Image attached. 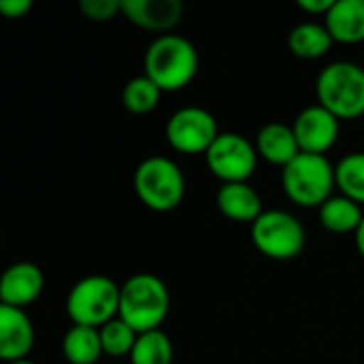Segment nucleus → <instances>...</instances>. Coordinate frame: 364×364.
Masks as SVG:
<instances>
[{
    "label": "nucleus",
    "instance_id": "nucleus-22",
    "mask_svg": "<svg viewBox=\"0 0 364 364\" xmlns=\"http://www.w3.org/2000/svg\"><path fill=\"white\" fill-rule=\"evenodd\" d=\"M160 96H162V90L147 75L132 77L122 92L124 107L134 115H145L154 111L160 102Z\"/></svg>",
    "mask_w": 364,
    "mask_h": 364
},
{
    "label": "nucleus",
    "instance_id": "nucleus-3",
    "mask_svg": "<svg viewBox=\"0 0 364 364\" xmlns=\"http://www.w3.org/2000/svg\"><path fill=\"white\" fill-rule=\"evenodd\" d=\"M337 186L335 166L318 154H299L282 168V188L299 207H322Z\"/></svg>",
    "mask_w": 364,
    "mask_h": 364
},
{
    "label": "nucleus",
    "instance_id": "nucleus-26",
    "mask_svg": "<svg viewBox=\"0 0 364 364\" xmlns=\"http://www.w3.org/2000/svg\"><path fill=\"white\" fill-rule=\"evenodd\" d=\"M335 0H299V6L307 13H314V15H320V13H328L333 9Z\"/></svg>",
    "mask_w": 364,
    "mask_h": 364
},
{
    "label": "nucleus",
    "instance_id": "nucleus-21",
    "mask_svg": "<svg viewBox=\"0 0 364 364\" xmlns=\"http://www.w3.org/2000/svg\"><path fill=\"white\" fill-rule=\"evenodd\" d=\"M337 188L343 196L364 205V151H352L335 166Z\"/></svg>",
    "mask_w": 364,
    "mask_h": 364
},
{
    "label": "nucleus",
    "instance_id": "nucleus-27",
    "mask_svg": "<svg viewBox=\"0 0 364 364\" xmlns=\"http://www.w3.org/2000/svg\"><path fill=\"white\" fill-rule=\"evenodd\" d=\"M356 247H358L360 256L364 258V220L363 224L358 226V230H356Z\"/></svg>",
    "mask_w": 364,
    "mask_h": 364
},
{
    "label": "nucleus",
    "instance_id": "nucleus-9",
    "mask_svg": "<svg viewBox=\"0 0 364 364\" xmlns=\"http://www.w3.org/2000/svg\"><path fill=\"white\" fill-rule=\"evenodd\" d=\"M166 141L181 154H207L218 139V122L203 107H183L166 122Z\"/></svg>",
    "mask_w": 364,
    "mask_h": 364
},
{
    "label": "nucleus",
    "instance_id": "nucleus-19",
    "mask_svg": "<svg viewBox=\"0 0 364 364\" xmlns=\"http://www.w3.org/2000/svg\"><path fill=\"white\" fill-rule=\"evenodd\" d=\"M364 213L360 205L348 196H331L320 207V224L331 232H356L363 224Z\"/></svg>",
    "mask_w": 364,
    "mask_h": 364
},
{
    "label": "nucleus",
    "instance_id": "nucleus-10",
    "mask_svg": "<svg viewBox=\"0 0 364 364\" xmlns=\"http://www.w3.org/2000/svg\"><path fill=\"white\" fill-rule=\"evenodd\" d=\"M339 122L341 119L322 105L305 107L292 124L301 151L324 156L339 139Z\"/></svg>",
    "mask_w": 364,
    "mask_h": 364
},
{
    "label": "nucleus",
    "instance_id": "nucleus-1",
    "mask_svg": "<svg viewBox=\"0 0 364 364\" xmlns=\"http://www.w3.org/2000/svg\"><path fill=\"white\" fill-rule=\"evenodd\" d=\"M145 75L162 90L177 92L192 83L198 70V51L181 34H160L145 51Z\"/></svg>",
    "mask_w": 364,
    "mask_h": 364
},
{
    "label": "nucleus",
    "instance_id": "nucleus-7",
    "mask_svg": "<svg viewBox=\"0 0 364 364\" xmlns=\"http://www.w3.org/2000/svg\"><path fill=\"white\" fill-rule=\"evenodd\" d=\"M252 241L256 250L267 258L292 260L303 252L307 243V232L299 218H294L292 213L271 209L252 224Z\"/></svg>",
    "mask_w": 364,
    "mask_h": 364
},
{
    "label": "nucleus",
    "instance_id": "nucleus-2",
    "mask_svg": "<svg viewBox=\"0 0 364 364\" xmlns=\"http://www.w3.org/2000/svg\"><path fill=\"white\" fill-rule=\"evenodd\" d=\"M171 309L166 284L154 273H134L122 286L119 318L139 335L158 331Z\"/></svg>",
    "mask_w": 364,
    "mask_h": 364
},
{
    "label": "nucleus",
    "instance_id": "nucleus-12",
    "mask_svg": "<svg viewBox=\"0 0 364 364\" xmlns=\"http://www.w3.org/2000/svg\"><path fill=\"white\" fill-rule=\"evenodd\" d=\"M45 288L43 271L32 262L11 264L0 279V303L9 307L23 309L32 305Z\"/></svg>",
    "mask_w": 364,
    "mask_h": 364
},
{
    "label": "nucleus",
    "instance_id": "nucleus-28",
    "mask_svg": "<svg viewBox=\"0 0 364 364\" xmlns=\"http://www.w3.org/2000/svg\"><path fill=\"white\" fill-rule=\"evenodd\" d=\"M9 364H34V363H30V360H19V363H9Z\"/></svg>",
    "mask_w": 364,
    "mask_h": 364
},
{
    "label": "nucleus",
    "instance_id": "nucleus-11",
    "mask_svg": "<svg viewBox=\"0 0 364 364\" xmlns=\"http://www.w3.org/2000/svg\"><path fill=\"white\" fill-rule=\"evenodd\" d=\"M34 348V326L23 309L0 305V358L4 364L26 360Z\"/></svg>",
    "mask_w": 364,
    "mask_h": 364
},
{
    "label": "nucleus",
    "instance_id": "nucleus-8",
    "mask_svg": "<svg viewBox=\"0 0 364 364\" xmlns=\"http://www.w3.org/2000/svg\"><path fill=\"white\" fill-rule=\"evenodd\" d=\"M205 158L209 171L222 183H247L258 166L256 145L239 132H220Z\"/></svg>",
    "mask_w": 364,
    "mask_h": 364
},
{
    "label": "nucleus",
    "instance_id": "nucleus-14",
    "mask_svg": "<svg viewBox=\"0 0 364 364\" xmlns=\"http://www.w3.org/2000/svg\"><path fill=\"white\" fill-rule=\"evenodd\" d=\"M256 149L260 158L282 168L288 166L299 154H303L294 128L284 122H271L262 126L256 136Z\"/></svg>",
    "mask_w": 364,
    "mask_h": 364
},
{
    "label": "nucleus",
    "instance_id": "nucleus-4",
    "mask_svg": "<svg viewBox=\"0 0 364 364\" xmlns=\"http://www.w3.org/2000/svg\"><path fill=\"white\" fill-rule=\"evenodd\" d=\"M318 105L339 119L364 115V68L354 62H333L322 68L316 81Z\"/></svg>",
    "mask_w": 364,
    "mask_h": 364
},
{
    "label": "nucleus",
    "instance_id": "nucleus-24",
    "mask_svg": "<svg viewBox=\"0 0 364 364\" xmlns=\"http://www.w3.org/2000/svg\"><path fill=\"white\" fill-rule=\"evenodd\" d=\"M79 9L92 21H109L117 13H122V2L119 0H81Z\"/></svg>",
    "mask_w": 364,
    "mask_h": 364
},
{
    "label": "nucleus",
    "instance_id": "nucleus-17",
    "mask_svg": "<svg viewBox=\"0 0 364 364\" xmlns=\"http://www.w3.org/2000/svg\"><path fill=\"white\" fill-rule=\"evenodd\" d=\"M335 38L331 36L328 28L318 21H305L292 28L288 34V47L294 55L303 60H316L331 51Z\"/></svg>",
    "mask_w": 364,
    "mask_h": 364
},
{
    "label": "nucleus",
    "instance_id": "nucleus-6",
    "mask_svg": "<svg viewBox=\"0 0 364 364\" xmlns=\"http://www.w3.org/2000/svg\"><path fill=\"white\" fill-rule=\"evenodd\" d=\"M134 192L147 209L166 213L183 200L186 177L175 160L151 156L134 171Z\"/></svg>",
    "mask_w": 364,
    "mask_h": 364
},
{
    "label": "nucleus",
    "instance_id": "nucleus-5",
    "mask_svg": "<svg viewBox=\"0 0 364 364\" xmlns=\"http://www.w3.org/2000/svg\"><path fill=\"white\" fill-rule=\"evenodd\" d=\"M122 288L105 275H87L73 286L66 299V314L77 326L102 328L119 316Z\"/></svg>",
    "mask_w": 364,
    "mask_h": 364
},
{
    "label": "nucleus",
    "instance_id": "nucleus-18",
    "mask_svg": "<svg viewBox=\"0 0 364 364\" xmlns=\"http://www.w3.org/2000/svg\"><path fill=\"white\" fill-rule=\"evenodd\" d=\"M62 354L70 364H96L105 354L100 331L73 324L62 339Z\"/></svg>",
    "mask_w": 364,
    "mask_h": 364
},
{
    "label": "nucleus",
    "instance_id": "nucleus-13",
    "mask_svg": "<svg viewBox=\"0 0 364 364\" xmlns=\"http://www.w3.org/2000/svg\"><path fill=\"white\" fill-rule=\"evenodd\" d=\"M122 13L143 30L168 34L181 21L183 4L179 0H122Z\"/></svg>",
    "mask_w": 364,
    "mask_h": 364
},
{
    "label": "nucleus",
    "instance_id": "nucleus-25",
    "mask_svg": "<svg viewBox=\"0 0 364 364\" xmlns=\"http://www.w3.org/2000/svg\"><path fill=\"white\" fill-rule=\"evenodd\" d=\"M32 9L30 0H0V13L9 19L23 17Z\"/></svg>",
    "mask_w": 364,
    "mask_h": 364
},
{
    "label": "nucleus",
    "instance_id": "nucleus-20",
    "mask_svg": "<svg viewBox=\"0 0 364 364\" xmlns=\"http://www.w3.org/2000/svg\"><path fill=\"white\" fill-rule=\"evenodd\" d=\"M173 341L164 331H149L136 337L130 352V364H171L173 363Z\"/></svg>",
    "mask_w": 364,
    "mask_h": 364
},
{
    "label": "nucleus",
    "instance_id": "nucleus-23",
    "mask_svg": "<svg viewBox=\"0 0 364 364\" xmlns=\"http://www.w3.org/2000/svg\"><path fill=\"white\" fill-rule=\"evenodd\" d=\"M100 331V341H102V352L111 358H119V356H130L139 333L128 326L119 316L111 322H107Z\"/></svg>",
    "mask_w": 364,
    "mask_h": 364
},
{
    "label": "nucleus",
    "instance_id": "nucleus-16",
    "mask_svg": "<svg viewBox=\"0 0 364 364\" xmlns=\"http://www.w3.org/2000/svg\"><path fill=\"white\" fill-rule=\"evenodd\" d=\"M335 43H363L364 41V0H335L324 17Z\"/></svg>",
    "mask_w": 364,
    "mask_h": 364
},
{
    "label": "nucleus",
    "instance_id": "nucleus-15",
    "mask_svg": "<svg viewBox=\"0 0 364 364\" xmlns=\"http://www.w3.org/2000/svg\"><path fill=\"white\" fill-rule=\"evenodd\" d=\"M218 209L235 222H256L262 211V198L250 183H222L215 196Z\"/></svg>",
    "mask_w": 364,
    "mask_h": 364
}]
</instances>
